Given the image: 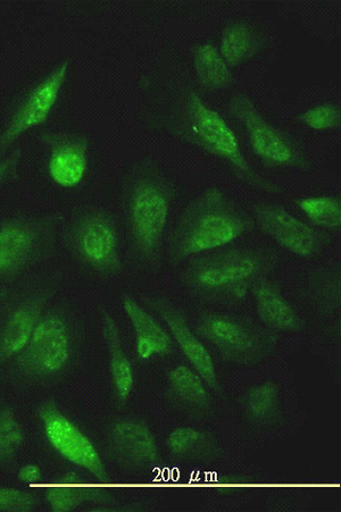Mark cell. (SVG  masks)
Masks as SVG:
<instances>
[{
  "instance_id": "6da1fadb",
  "label": "cell",
  "mask_w": 341,
  "mask_h": 512,
  "mask_svg": "<svg viewBox=\"0 0 341 512\" xmlns=\"http://www.w3.org/2000/svg\"><path fill=\"white\" fill-rule=\"evenodd\" d=\"M252 229V218L221 189L211 188L182 215L172 238V257L181 259L227 246Z\"/></svg>"
},
{
  "instance_id": "7a4b0ae2",
  "label": "cell",
  "mask_w": 341,
  "mask_h": 512,
  "mask_svg": "<svg viewBox=\"0 0 341 512\" xmlns=\"http://www.w3.org/2000/svg\"><path fill=\"white\" fill-rule=\"evenodd\" d=\"M177 131L190 144L226 162L237 178L253 188L277 195L276 183L253 170L239 139L224 117L207 105L198 92L189 89L182 97Z\"/></svg>"
},
{
  "instance_id": "3957f363",
  "label": "cell",
  "mask_w": 341,
  "mask_h": 512,
  "mask_svg": "<svg viewBox=\"0 0 341 512\" xmlns=\"http://www.w3.org/2000/svg\"><path fill=\"white\" fill-rule=\"evenodd\" d=\"M173 198L171 183L147 171L137 176L128 192V222L133 246L145 260L160 257Z\"/></svg>"
},
{
  "instance_id": "277c9868",
  "label": "cell",
  "mask_w": 341,
  "mask_h": 512,
  "mask_svg": "<svg viewBox=\"0 0 341 512\" xmlns=\"http://www.w3.org/2000/svg\"><path fill=\"white\" fill-rule=\"evenodd\" d=\"M74 342L69 318L60 310H49L40 317L26 347L15 357V373L29 381L55 379L70 366Z\"/></svg>"
},
{
  "instance_id": "5b68a950",
  "label": "cell",
  "mask_w": 341,
  "mask_h": 512,
  "mask_svg": "<svg viewBox=\"0 0 341 512\" xmlns=\"http://www.w3.org/2000/svg\"><path fill=\"white\" fill-rule=\"evenodd\" d=\"M229 111L246 129L253 153L271 169L309 170V156L299 142L264 119L247 96L231 99Z\"/></svg>"
},
{
  "instance_id": "8992f818",
  "label": "cell",
  "mask_w": 341,
  "mask_h": 512,
  "mask_svg": "<svg viewBox=\"0 0 341 512\" xmlns=\"http://www.w3.org/2000/svg\"><path fill=\"white\" fill-rule=\"evenodd\" d=\"M54 233V218L48 216H15L0 224V281L14 278L43 255Z\"/></svg>"
},
{
  "instance_id": "52a82bcc",
  "label": "cell",
  "mask_w": 341,
  "mask_h": 512,
  "mask_svg": "<svg viewBox=\"0 0 341 512\" xmlns=\"http://www.w3.org/2000/svg\"><path fill=\"white\" fill-rule=\"evenodd\" d=\"M66 239L81 262L101 272L120 270V235L111 214L99 209L82 213L71 224Z\"/></svg>"
},
{
  "instance_id": "ba28073f",
  "label": "cell",
  "mask_w": 341,
  "mask_h": 512,
  "mask_svg": "<svg viewBox=\"0 0 341 512\" xmlns=\"http://www.w3.org/2000/svg\"><path fill=\"white\" fill-rule=\"evenodd\" d=\"M266 264V256L253 249H231L198 260L191 272V280L198 288L207 291H228L243 297L249 281L259 274Z\"/></svg>"
},
{
  "instance_id": "9c48e42d",
  "label": "cell",
  "mask_w": 341,
  "mask_h": 512,
  "mask_svg": "<svg viewBox=\"0 0 341 512\" xmlns=\"http://www.w3.org/2000/svg\"><path fill=\"white\" fill-rule=\"evenodd\" d=\"M69 69L70 61L65 60L24 96L0 132V154L24 134L47 122L68 78Z\"/></svg>"
},
{
  "instance_id": "30bf717a",
  "label": "cell",
  "mask_w": 341,
  "mask_h": 512,
  "mask_svg": "<svg viewBox=\"0 0 341 512\" xmlns=\"http://www.w3.org/2000/svg\"><path fill=\"white\" fill-rule=\"evenodd\" d=\"M46 438L51 446L70 463L85 468L99 481H106L103 460L94 444L66 417L53 402L38 409Z\"/></svg>"
},
{
  "instance_id": "8fae6325",
  "label": "cell",
  "mask_w": 341,
  "mask_h": 512,
  "mask_svg": "<svg viewBox=\"0 0 341 512\" xmlns=\"http://www.w3.org/2000/svg\"><path fill=\"white\" fill-rule=\"evenodd\" d=\"M254 214L265 234L297 256L310 257L318 254L330 240L328 234L313 229L279 205H257Z\"/></svg>"
},
{
  "instance_id": "7c38bea8",
  "label": "cell",
  "mask_w": 341,
  "mask_h": 512,
  "mask_svg": "<svg viewBox=\"0 0 341 512\" xmlns=\"http://www.w3.org/2000/svg\"><path fill=\"white\" fill-rule=\"evenodd\" d=\"M52 296V289H36L8 310L0 323V365L15 359L26 347Z\"/></svg>"
},
{
  "instance_id": "4fadbf2b",
  "label": "cell",
  "mask_w": 341,
  "mask_h": 512,
  "mask_svg": "<svg viewBox=\"0 0 341 512\" xmlns=\"http://www.w3.org/2000/svg\"><path fill=\"white\" fill-rule=\"evenodd\" d=\"M40 140L49 149L48 173L57 186L78 187L88 166L87 137L63 132H44Z\"/></svg>"
},
{
  "instance_id": "5bb4252c",
  "label": "cell",
  "mask_w": 341,
  "mask_h": 512,
  "mask_svg": "<svg viewBox=\"0 0 341 512\" xmlns=\"http://www.w3.org/2000/svg\"><path fill=\"white\" fill-rule=\"evenodd\" d=\"M204 338L210 340L224 354L247 358L257 348L255 335L231 318L213 315L204 318L199 326Z\"/></svg>"
},
{
  "instance_id": "9a60e30c",
  "label": "cell",
  "mask_w": 341,
  "mask_h": 512,
  "mask_svg": "<svg viewBox=\"0 0 341 512\" xmlns=\"http://www.w3.org/2000/svg\"><path fill=\"white\" fill-rule=\"evenodd\" d=\"M122 305L135 332L138 357L148 360L157 355L168 354L172 347L169 333L130 297L124 296Z\"/></svg>"
},
{
  "instance_id": "2e32d148",
  "label": "cell",
  "mask_w": 341,
  "mask_h": 512,
  "mask_svg": "<svg viewBox=\"0 0 341 512\" xmlns=\"http://www.w3.org/2000/svg\"><path fill=\"white\" fill-rule=\"evenodd\" d=\"M164 321L170 327L174 339L188 358L191 365L194 366L202 379L215 385L218 382L216 377L215 365L210 352L206 350L203 343L199 341L193 331L176 310L165 308L162 310Z\"/></svg>"
},
{
  "instance_id": "e0dca14e",
  "label": "cell",
  "mask_w": 341,
  "mask_h": 512,
  "mask_svg": "<svg viewBox=\"0 0 341 512\" xmlns=\"http://www.w3.org/2000/svg\"><path fill=\"white\" fill-rule=\"evenodd\" d=\"M264 40L259 31L246 21H232L221 35L220 55L230 67L251 61L263 48Z\"/></svg>"
},
{
  "instance_id": "ac0fdd59",
  "label": "cell",
  "mask_w": 341,
  "mask_h": 512,
  "mask_svg": "<svg viewBox=\"0 0 341 512\" xmlns=\"http://www.w3.org/2000/svg\"><path fill=\"white\" fill-rule=\"evenodd\" d=\"M111 444L115 455L127 463H146L156 457V446L151 432L137 423L122 422L114 426Z\"/></svg>"
},
{
  "instance_id": "d6986e66",
  "label": "cell",
  "mask_w": 341,
  "mask_h": 512,
  "mask_svg": "<svg viewBox=\"0 0 341 512\" xmlns=\"http://www.w3.org/2000/svg\"><path fill=\"white\" fill-rule=\"evenodd\" d=\"M104 338L111 358L115 392L120 399H127L135 384V373L131 360L123 349L119 326L110 314L104 317Z\"/></svg>"
},
{
  "instance_id": "ffe728a7",
  "label": "cell",
  "mask_w": 341,
  "mask_h": 512,
  "mask_svg": "<svg viewBox=\"0 0 341 512\" xmlns=\"http://www.w3.org/2000/svg\"><path fill=\"white\" fill-rule=\"evenodd\" d=\"M257 312L264 323L281 331H295L299 318L287 300L270 283H261L255 290Z\"/></svg>"
},
{
  "instance_id": "44dd1931",
  "label": "cell",
  "mask_w": 341,
  "mask_h": 512,
  "mask_svg": "<svg viewBox=\"0 0 341 512\" xmlns=\"http://www.w3.org/2000/svg\"><path fill=\"white\" fill-rule=\"evenodd\" d=\"M194 67L198 81L207 90L228 89L234 81L230 67L212 43H202L195 47Z\"/></svg>"
},
{
  "instance_id": "7402d4cb",
  "label": "cell",
  "mask_w": 341,
  "mask_h": 512,
  "mask_svg": "<svg viewBox=\"0 0 341 512\" xmlns=\"http://www.w3.org/2000/svg\"><path fill=\"white\" fill-rule=\"evenodd\" d=\"M88 498V491L83 480L76 472H68L49 486L46 500L49 507L56 512H69L77 509Z\"/></svg>"
},
{
  "instance_id": "603a6c76",
  "label": "cell",
  "mask_w": 341,
  "mask_h": 512,
  "mask_svg": "<svg viewBox=\"0 0 341 512\" xmlns=\"http://www.w3.org/2000/svg\"><path fill=\"white\" fill-rule=\"evenodd\" d=\"M295 203L313 224L324 229H340L341 203L339 198L330 196L302 198L296 200Z\"/></svg>"
},
{
  "instance_id": "cb8c5ba5",
  "label": "cell",
  "mask_w": 341,
  "mask_h": 512,
  "mask_svg": "<svg viewBox=\"0 0 341 512\" xmlns=\"http://www.w3.org/2000/svg\"><path fill=\"white\" fill-rule=\"evenodd\" d=\"M24 431L18 416L11 408L0 411V465L18 455L24 443Z\"/></svg>"
},
{
  "instance_id": "d4e9b609",
  "label": "cell",
  "mask_w": 341,
  "mask_h": 512,
  "mask_svg": "<svg viewBox=\"0 0 341 512\" xmlns=\"http://www.w3.org/2000/svg\"><path fill=\"white\" fill-rule=\"evenodd\" d=\"M170 382L174 391L182 399L194 404H202L206 400V390L202 377L187 366H179L170 374Z\"/></svg>"
},
{
  "instance_id": "484cf974",
  "label": "cell",
  "mask_w": 341,
  "mask_h": 512,
  "mask_svg": "<svg viewBox=\"0 0 341 512\" xmlns=\"http://www.w3.org/2000/svg\"><path fill=\"white\" fill-rule=\"evenodd\" d=\"M298 119L314 131H334L340 128L341 109L338 104L324 103L307 109Z\"/></svg>"
},
{
  "instance_id": "4316f807",
  "label": "cell",
  "mask_w": 341,
  "mask_h": 512,
  "mask_svg": "<svg viewBox=\"0 0 341 512\" xmlns=\"http://www.w3.org/2000/svg\"><path fill=\"white\" fill-rule=\"evenodd\" d=\"M38 500L32 493L12 488L0 489V511L29 512L35 510Z\"/></svg>"
},
{
  "instance_id": "83f0119b",
  "label": "cell",
  "mask_w": 341,
  "mask_h": 512,
  "mask_svg": "<svg viewBox=\"0 0 341 512\" xmlns=\"http://www.w3.org/2000/svg\"><path fill=\"white\" fill-rule=\"evenodd\" d=\"M277 388L273 383H265L251 393L249 397V405L253 413L256 415H264L273 406V402H276Z\"/></svg>"
},
{
  "instance_id": "f1b7e54d",
  "label": "cell",
  "mask_w": 341,
  "mask_h": 512,
  "mask_svg": "<svg viewBox=\"0 0 341 512\" xmlns=\"http://www.w3.org/2000/svg\"><path fill=\"white\" fill-rule=\"evenodd\" d=\"M201 441V434L194 430H178L174 432L169 439V447L173 452L186 453L196 447Z\"/></svg>"
},
{
  "instance_id": "f546056e",
  "label": "cell",
  "mask_w": 341,
  "mask_h": 512,
  "mask_svg": "<svg viewBox=\"0 0 341 512\" xmlns=\"http://www.w3.org/2000/svg\"><path fill=\"white\" fill-rule=\"evenodd\" d=\"M21 159V148L14 150L10 156L0 159V184L15 179L18 176Z\"/></svg>"
},
{
  "instance_id": "4dcf8cb0",
  "label": "cell",
  "mask_w": 341,
  "mask_h": 512,
  "mask_svg": "<svg viewBox=\"0 0 341 512\" xmlns=\"http://www.w3.org/2000/svg\"><path fill=\"white\" fill-rule=\"evenodd\" d=\"M18 477L22 483L37 484L43 480V473L37 465H26L19 470Z\"/></svg>"
}]
</instances>
